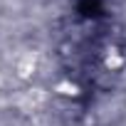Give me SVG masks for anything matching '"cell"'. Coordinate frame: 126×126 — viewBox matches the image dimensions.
<instances>
[{
    "instance_id": "3",
    "label": "cell",
    "mask_w": 126,
    "mask_h": 126,
    "mask_svg": "<svg viewBox=\"0 0 126 126\" xmlns=\"http://www.w3.org/2000/svg\"><path fill=\"white\" fill-rule=\"evenodd\" d=\"M121 64H124L121 54H116V52H109V54H106V67H109V69H119Z\"/></svg>"
},
{
    "instance_id": "1",
    "label": "cell",
    "mask_w": 126,
    "mask_h": 126,
    "mask_svg": "<svg viewBox=\"0 0 126 126\" xmlns=\"http://www.w3.org/2000/svg\"><path fill=\"white\" fill-rule=\"evenodd\" d=\"M32 69H35V57H32V54H25V57L17 62V74H20V77H30Z\"/></svg>"
},
{
    "instance_id": "2",
    "label": "cell",
    "mask_w": 126,
    "mask_h": 126,
    "mask_svg": "<svg viewBox=\"0 0 126 126\" xmlns=\"http://www.w3.org/2000/svg\"><path fill=\"white\" fill-rule=\"evenodd\" d=\"M54 92H59V94H64V96H74L79 89H77V84H72V82H59L57 87H54Z\"/></svg>"
}]
</instances>
